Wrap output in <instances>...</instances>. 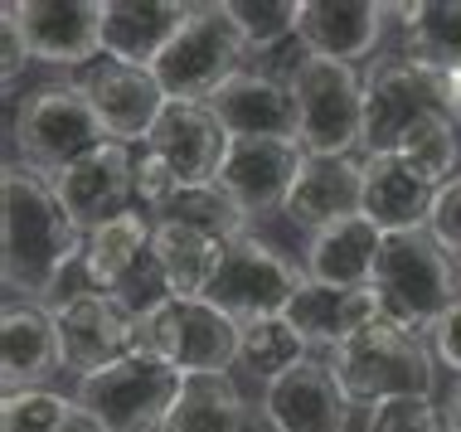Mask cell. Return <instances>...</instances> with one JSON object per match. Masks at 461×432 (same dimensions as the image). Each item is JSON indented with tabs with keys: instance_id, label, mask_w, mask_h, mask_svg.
Instances as JSON below:
<instances>
[{
	"instance_id": "cell-40",
	"label": "cell",
	"mask_w": 461,
	"mask_h": 432,
	"mask_svg": "<svg viewBox=\"0 0 461 432\" xmlns=\"http://www.w3.org/2000/svg\"><path fill=\"white\" fill-rule=\"evenodd\" d=\"M447 423H452V432H461V379H456V384H452V399H447Z\"/></svg>"
},
{
	"instance_id": "cell-5",
	"label": "cell",
	"mask_w": 461,
	"mask_h": 432,
	"mask_svg": "<svg viewBox=\"0 0 461 432\" xmlns=\"http://www.w3.org/2000/svg\"><path fill=\"white\" fill-rule=\"evenodd\" d=\"M10 137H15V151L24 156V170L54 180L73 160L93 156L107 141V131L88 107V97L78 93V83H44L40 93H30L15 107Z\"/></svg>"
},
{
	"instance_id": "cell-1",
	"label": "cell",
	"mask_w": 461,
	"mask_h": 432,
	"mask_svg": "<svg viewBox=\"0 0 461 432\" xmlns=\"http://www.w3.org/2000/svg\"><path fill=\"white\" fill-rule=\"evenodd\" d=\"M88 233L68 219L54 184L24 166H5V292L15 302H49Z\"/></svg>"
},
{
	"instance_id": "cell-19",
	"label": "cell",
	"mask_w": 461,
	"mask_h": 432,
	"mask_svg": "<svg viewBox=\"0 0 461 432\" xmlns=\"http://www.w3.org/2000/svg\"><path fill=\"white\" fill-rule=\"evenodd\" d=\"M209 112L219 127L239 137H292L296 141V97L292 83L272 78L263 68H239L223 88L209 97Z\"/></svg>"
},
{
	"instance_id": "cell-17",
	"label": "cell",
	"mask_w": 461,
	"mask_h": 432,
	"mask_svg": "<svg viewBox=\"0 0 461 432\" xmlns=\"http://www.w3.org/2000/svg\"><path fill=\"white\" fill-rule=\"evenodd\" d=\"M229 141L233 137L219 127L209 103H170L160 112L156 131L146 137V151H156L176 170L180 190H204V184H219V170L229 160Z\"/></svg>"
},
{
	"instance_id": "cell-39",
	"label": "cell",
	"mask_w": 461,
	"mask_h": 432,
	"mask_svg": "<svg viewBox=\"0 0 461 432\" xmlns=\"http://www.w3.org/2000/svg\"><path fill=\"white\" fill-rule=\"evenodd\" d=\"M428 345H432V355H438L447 369H456V374H461V302L438 320V326H432Z\"/></svg>"
},
{
	"instance_id": "cell-12",
	"label": "cell",
	"mask_w": 461,
	"mask_h": 432,
	"mask_svg": "<svg viewBox=\"0 0 461 432\" xmlns=\"http://www.w3.org/2000/svg\"><path fill=\"white\" fill-rule=\"evenodd\" d=\"M78 93L88 97V107L97 112V122H103L107 141H117V146H136V141L146 146L160 112L170 107V97L156 83L151 68L117 64V58H97L93 68H83Z\"/></svg>"
},
{
	"instance_id": "cell-18",
	"label": "cell",
	"mask_w": 461,
	"mask_h": 432,
	"mask_svg": "<svg viewBox=\"0 0 461 432\" xmlns=\"http://www.w3.org/2000/svg\"><path fill=\"white\" fill-rule=\"evenodd\" d=\"M384 24H389V5H374V0H302L296 40L306 44V54L355 68L379 49Z\"/></svg>"
},
{
	"instance_id": "cell-36",
	"label": "cell",
	"mask_w": 461,
	"mask_h": 432,
	"mask_svg": "<svg viewBox=\"0 0 461 432\" xmlns=\"http://www.w3.org/2000/svg\"><path fill=\"white\" fill-rule=\"evenodd\" d=\"M180 194V180H176V170L166 166L156 151H136V200L141 204H156V209H166L170 200Z\"/></svg>"
},
{
	"instance_id": "cell-11",
	"label": "cell",
	"mask_w": 461,
	"mask_h": 432,
	"mask_svg": "<svg viewBox=\"0 0 461 432\" xmlns=\"http://www.w3.org/2000/svg\"><path fill=\"white\" fill-rule=\"evenodd\" d=\"M54 320H59V345H64V369H73L78 379L141 350V336H136L141 320L117 296L97 287H78L64 302H54Z\"/></svg>"
},
{
	"instance_id": "cell-10",
	"label": "cell",
	"mask_w": 461,
	"mask_h": 432,
	"mask_svg": "<svg viewBox=\"0 0 461 432\" xmlns=\"http://www.w3.org/2000/svg\"><path fill=\"white\" fill-rule=\"evenodd\" d=\"M306 273L296 263H286L277 248H267L263 238H239L229 243L219 257V273L209 282L204 302L219 306L229 320H267V316H286V306H292V296L306 287Z\"/></svg>"
},
{
	"instance_id": "cell-3",
	"label": "cell",
	"mask_w": 461,
	"mask_h": 432,
	"mask_svg": "<svg viewBox=\"0 0 461 432\" xmlns=\"http://www.w3.org/2000/svg\"><path fill=\"white\" fill-rule=\"evenodd\" d=\"M326 364L355 409H379V403H393V399H432V389H438L432 345L422 336L389 326V320H374L359 336L335 345Z\"/></svg>"
},
{
	"instance_id": "cell-38",
	"label": "cell",
	"mask_w": 461,
	"mask_h": 432,
	"mask_svg": "<svg viewBox=\"0 0 461 432\" xmlns=\"http://www.w3.org/2000/svg\"><path fill=\"white\" fill-rule=\"evenodd\" d=\"M0 34H5V64H0V83H5V93H15V78H20V68L30 64V44H24V30H20V20L10 15L5 5H0Z\"/></svg>"
},
{
	"instance_id": "cell-25",
	"label": "cell",
	"mask_w": 461,
	"mask_h": 432,
	"mask_svg": "<svg viewBox=\"0 0 461 432\" xmlns=\"http://www.w3.org/2000/svg\"><path fill=\"white\" fill-rule=\"evenodd\" d=\"M379 248H384V233L365 214H350L340 224L311 233L306 277L326 282V287H345V292H369L374 267H379Z\"/></svg>"
},
{
	"instance_id": "cell-28",
	"label": "cell",
	"mask_w": 461,
	"mask_h": 432,
	"mask_svg": "<svg viewBox=\"0 0 461 432\" xmlns=\"http://www.w3.org/2000/svg\"><path fill=\"white\" fill-rule=\"evenodd\" d=\"M248 423H253V409H248L243 389L229 374H204L185 379V393L160 423V432H248Z\"/></svg>"
},
{
	"instance_id": "cell-23",
	"label": "cell",
	"mask_w": 461,
	"mask_h": 432,
	"mask_svg": "<svg viewBox=\"0 0 461 432\" xmlns=\"http://www.w3.org/2000/svg\"><path fill=\"white\" fill-rule=\"evenodd\" d=\"M190 20V5L180 0H107L103 5V49L117 64L151 68L166 44Z\"/></svg>"
},
{
	"instance_id": "cell-33",
	"label": "cell",
	"mask_w": 461,
	"mask_h": 432,
	"mask_svg": "<svg viewBox=\"0 0 461 432\" xmlns=\"http://www.w3.org/2000/svg\"><path fill=\"white\" fill-rule=\"evenodd\" d=\"M160 219H180V224L204 229L209 238L223 243V248H229V243H239V238H248V214L219 190V184H204V190H180L176 200L160 209Z\"/></svg>"
},
{
	"instance_id": "cell-34",
	"label": "cell",
	"mask_w": 461,
	"mask_h": 432,
	"mask_svg": "<svg viewBox=\"0 0 461 432\" xmlns=\"http://www.w3.org/2000/svg\"><path fill=\"white\" fill-rule=\"evenodd\" d=\"M73 413L78 403L54 389H15L0 403V432H59Z\"/></svg>"
},
{
	"instance_id": "cell-22",
	"label": "cell",
	"mask_w": 461,
	"mask_h": 432,
	"mask_svg": "<svg viewBox=\"0 0 461 432\" xmlns=\"http://www.w3.org/2000/svg\"><path fill=\"white\" fill-rule=\"evenodd\" d=\"M438 194H442L438 184L413 176L398 156H365V200H359V214L379 233L428 229Z\"/></svg>"
},
{
	"instance_id": "cell-37",
	"label": "cell",
	"mask_w": 461,
	"mask_h": 432,
	"mask_svg": "<svg viewBox=\"0 0 461 432\" xmlns=\"http://www.w3.org/2000/svg\"><path fill=\"white\" fill-rule=\"evenodd\" d=\"M428 233L442 243L452 257H461V176L452 184H442V194H438V209H432V224Z\"/></svg>"
},
{
	"instance_id": "cell-32",
	"label": "cell",
	"mask_w": 461,
	"mask_h": 432,
	"mask_svg": "<svg viewBox=\"0 0 461 432\" xmlns=\"http://www.w3.org/2000/svg\"><path fill=\"white\" fill-rule=\"evenodd\" d=\"M223 15L239 30V40L248 54H267L286 40H296V20H302V5L296 0H223Z\"/></svg>"
},
{
	"instance_id": "cell-27",
	"label": "cell",
	"mask_w": 461,
	"mask_h": 432,
	"mask_svg": "<svg viewBox=\"0 0 461 432\" xmlns=\"http://www.w3.org/2000/svg\"><path fill=\"white\" fill-rule=\"evenodd\" d=\"M156 263L170 282V296H185V302H204L209 282L219 273V257H223V243L209 238L204 229L194 224H180V219H160L156 224Z\"/></svg>"
},
{
	"instance_id": "cell-8",
	"label": "cell",
	"mask_w": 461,
	"mask_h": 432,
	"mask_svg": "<svg viewBox=\"0 0 461 432\" xmlns=\"http://www.w3.org/2000/svg\"><path fill=\"white\" fill-rule=\"evenodd\" d=\"M243 54L248 49L223 15V5H190L185 30L166 44L151 73L170 103H209L243 68Z\"/></svg>"
},
{
	"instance_id": "cell-20",
	"label": "cell",
	"mask_w": 461,
	"mask_h": 432,
	"mask_svg": "<svg viewBox=\"0 0 461 432\" xmlns=\"http://www.w3.org/2000/svg\"><path fill=\"white\" fill-rule=\"evenodd\" d=\"M59 369H64V345H59L54 306L10 302L5 316H0V379H5V393L40 389Z\"/></svg>"
},
{
	"instance_id": "cell-16",
	"label": "cell",
	"mask_w": 461,
	"mask_h": 432,
	"mask_svg": "<svg viewBox=\"0 0 461 432\" xmlns=\"http://www.w3.org/2000/svg\"><path fill=\"white\" fill-rule=\"evenodd\" d=\"M263 418L272 432H350L355 403L345 399L326 360H302L267 384Z\"/></svg>"
},
{
	"instance_id": "cell-13",
	"label": "cell",
	"mask_w": 461,
	"mask_h": 432,
	"mask_svg": "<svg viewBox=\"0 0 461 432\" xmlns=\"http://www.w3.org/2000/svg\"><path fill=\"white\" fill-rule=\"evenodd\" d=\"M306 166L302 141L292 137H239L229 141V160L219 170V190L243 209L248 219H263L286 209L296 176Z\"/></svg>"
},
{
	"instance_id": "cell-15",
	"label": "cell",
	"mask_w": 461,
	"mask_h": 432,
	"mask_svg": "<svg viewBox=\"0 0 461 432\" xmlns=\"http://www.w3.org/2000/svg\"><path fill=\"white\" fill-rule=\"evenodd\" d=\"M49 184H54L59 204L68 209L73 224L83 233H93V229H103L107 219H117L131 209V200H136V151L131 146H117V141H103L93 156L73 160V166L59 170Z\"/></svg>"
},
{
	"instance_id": "cell-9",
	"label": "cell",
	"mask_w": 461,
	"mask_h": 432,
	"mask_svg": "<svg viewBox=\"0 0 461 432\" xmlns=\"http://www.w3.org/2000/svg\"><path fill=\"white\" fill-rule=\"evenodd\" d=\"M136 336H141V350H151L166 364H176L185 379L229 374L239 364V320H229L209 302L170 296L166 306L141 316Z\"/></svg>"
},
{
	"instance_id": "cell-14",
	"label": "cell",
	"mask_w": 461,
	"mask_h": 432,
	"mask_svg": "<svg viewBox=\"0 0 461 432\" xmlns=\"http://www.w3.org/2000/svg\"><path fill=\"white\" fill-rule=\"evenodd\" d=\"M30 58L54 68H93L103 49V5L97 0H10Z\"/></svg>"
},
{
	"instance_id": "cell-7",
	"label": "cell",
	"mask_w": 461,
	"mask_h": 432,
	"mask_svg": "<svg viewBox=\"0 0 461 432\" xmlns=\"http://www.w3.org/2000/svg\"><path fill=\"white\" fill-rule=\"evenodd\" d=\"M452 117L447 68L422 58H379L365 73V156H393L403 131L422 117Z\"/></svg>"
},
{
	"instance_id": "cell-2",
	"label": "cell",
	"mask_w": 461,
	"mask_h": 432,
	"mask_svg": "<svg viewBox=\"0 0 461 432\" xmlns=\"http://www.w3.org/2000/svg\"><path fill=\"white\" fill-rule=\"evenodd\" d=\"M374 296H379V320L428 340L432 326L461 302L456 257L428 229L384 233L379 267H374Z\"/></svg>"
},
{
	"instance_id": "cell-31",
	"label": "cell",
	"mask_w": 461,
	"mask_h": 432,
	"mask_svg": "<svg viewBox=\"0 0 461 432\" xmlns=\"http://www.w3.org/2000/svg\"><path fill=\"white\" fill-rule=\"evenodd\" d=\"M398 160H403L413 176H422L428 184H452L456 180V160H461V137H456V122L432 112L413 122V127L403 131V141H398Z\"/></svg>"
},
{
	"instance_id": "cell-30",
	"label": "cell",
	"mask_w": 461,
	"mask_h": 432,
	"mask_svg": "<svg viewBox=\"0 0 461 432\" xmlns=\"http://www.w3.org/2000/svg\"><path fill=\"white\" fill-rule=\"evenodd\" d=\"M306 355V340L296 336V326L286 316H267V320H248L239 326V364L248 374H258L263 384L282 379L286 369H296Z\"/></svg>"
},
{
	"instance_id": "cell-6",
	"label": "cell",
	"mask_w": 461,
	"mask_h": 432,
	"mask_svg": "<svg viewBox=\"0 0 461 432\" xmlns=\"http://www.w3.org/2000/svg\"><path fill=\"white\" fill-rule=\"evenodd\" d=\"M296 97V141L306 156L340 160L355 146H365V73L350 64L306 54V64L292 78Z\"/></svg>"
},
{
	"instance_id": "cell-26",
	"label": "cell",
	"mask_w": 461,
	"mask_h": 432,
	"mask_svg": "<svg viewBox=\"0 0 461 432\" xmlns=\"http://www.w3.org/2000/svg\"><path fill=\"white\" fill-rule=\"evenodd\" d=\"M151 238H156V229L146 224L141 209H127V214L107 219L103 229H93L88 243H83V277H88V287L112 296L151 257Z\"/></svg>"
},
{
	"instance_id": "cell-29",
	"label": "cell",
	"mask_w": 461,
	"mask_h": 432,
	"mask_svg": "<svg viewBox=\"0 0 461 432\" xmlns=\"http://www.w3.org/2000/svg\"><path fill=\"white\" fill-rule=\"evenodd\" d=\"M403 24V49L422 64L461 68V0H422V5H389Z\"/></svg>"
},
{
	"instance_id": "cell-35",
	"label": "cell",
	"mask_w": 461,
	"mask_h": 432,
	"mask_svg": "<svg viewBox=\"0 0 461 432\" xmlns=\"http://www.w3.org/2000/svg\"><path fill=\"white\" fill-rule=\"evenodd\" d=\"M350 432H452V423L432 399H393L379 409H355Z\"/></svg>"
},
{
	"instance_id": "cell-4",
	"label": "cell",
	"mask_w": 461,
	"mask_h": 432,
	"mask_svg": "<svg viewBox=\"0 0 461 432\" xmlns=\"http://www.w3.org/2000/svg\"><path fill=\"white\" fill-rule=\"evenodd\" d=\"M185 393V374L151 350H136L127 360L78 379V403L103 432H160L176 399Z\"/></svg>"
},
{
	"instance_id": "cell-41",
	"label": "cell",
	"mask_w": 461,
	"mask_h": 432,
	"mask_svg": "<svg viewBox=\"0 0 461 432\" xmlns=\"http://www.w3.org/2000/svg\"><path fill=\"white\" fill-rule=\"evenodd\" d=\"M59 432H103V428H97V423H93V418H88V413H83V409H78V413H73V418H68V423H64V428H59Z\"/></svg>"
},
{
	"instance_id": "cell-21",
	"label": "cell",
	"mask_w": 461,
	"mask_h": 432,
	"mask_svg": "<svg viewBox=\"0 0 461 432\" xmlns=\"http://www.w3.org/2000/svg\"><path fill=\"white\" fill-rule=\"evenodd\" d=\"M359 200H365V160L355 156H340V160H326V156H306L302 176H296L292 194H286V209L282 214L292 219L296 229H330L340 219L359 214Z\"/></svg>"
},
{
	"instance_id": "cell-24",
	"label": "cell",
	"mask_w": 461,
	"mask_h": 432,
	"mask_svg": "<svg viewBox=\"0 0 461 432\" xmlns=\"http://www.w3.org/2000/svg\"><path fill=\"white\" fill-rule=\"evenodd\" d=\"M286 320L296 326V336L306 340V350H335L350 336H359L365 326L379 320V296L369 292H345V287H326V282H306L302 292L286 306Z\"/></svg>"
}]
</instances>
